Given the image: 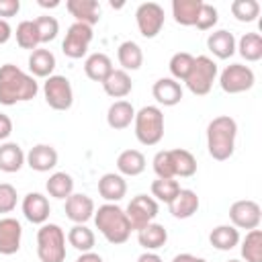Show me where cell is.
<instances>
[{"mask_svg": "<svg viewBox=\"0 0 262 262\" xmlns=\"http://www.w3.org/2000/svg\"><path fill=\"white\" fill-rule=\"evenodd\" d=\"M39 92L37 80L23 72L14 63H4L0 66V104L12 106L16 102H27L33 100Z\"/></svg>", "mask_w": 262, "mask_h": 262, "instance_id": "1", "label": "cell"}, {"mask_svg": "<svg viewBox=\"0 0 262 262\" xmlns=\"http://www.w3.org/2000/svg\"><path fill=\"white\" fill-rule=\"evenodd\" d=\"M237 123L229 115H219L207 125V149L217 162H225L235 151Z\"/></svg>", "mask_w": 262, "mask_h": 262, "instance_id": "2", "label": "cell"}, {"mask_svg": "<svg viewBox=\"0 0 262 262\" xmlns=\"http://www.w3.org/2000/svg\"><path fill=\"white\" fill-rule=\"evenodd\" d=\"M94 225L104 235V239L113 246H121L131 237V223L127 219L125 209L117 203H104L94 211Z\"/></svg>", "mask_w": 262, "mask_h": 262, "instance_id": "3", "label": "cell"}, {"mask_svg": "<svg viewBox=\"0 0 262 262\" xmlns=\"http://www.w3.org/2000/svg\"><path fill=\"white\" fill-rule=\"evenodd\" d=\"M135 137L141 145H156L164 137V113L160 106L147 104L135 111Z\"/></svg>", "mask_w": 262, "mask_h": 262, "instance_id": "4", "label": "cell"}, {"mask_svg": "<svg viewBox=\"0 0 262 262\" xmlns=\"http://www.w3.org/2000/svg\"><path fill=\"white\" fill-rule=\"evenodd\" d=\"M37 256L41 262L66 260V233L57 223H43L37 229Z\"/></svg>", "mask_w": 262, "mask_h": 262, "instance_id": "5", "label": "cell"}, {"mask_svg": "<svg viewBox=\"0 0 262 262\" xmlns=\"http://www.w3.org/2000/svg\"><path fill=\"white\" fill-rule=\"evenodd\" d=\"M215 78H217V63L209 55H196L184 84L194 96H205L211 92Z\"/></svg>", "mask_w": 262, "mask_h": 262, "instance_id": "6", "label": "cell"}, {"mask_svg": "<svg viewBox=\"0 0 262 262\" xmlns=\"http://www.w3.org/2000/svg\"><path fill=\"white\" fill-rule=\"evenodd\" d=\"M43 96H45V102L53 111H68L74 104L72 84H70V80L66 76H59V74H53V76L45 78Z\"/></svg>", "mask_w": 262, "mask_h": 262, "instance_id": "7", "label": "cell"}, {"mask_svg": "<svg viewBox=\"0 0 262 262\" xmlns=\"http://www.w3.org/2000/svg\"><path fill=\"white\" fill-rule=\"evenodd\" d=\"M158 211H160L158 201H156L154 196H147V194H135V196L129 201L127 209H125L127 219H129L133 231H139V229H143L145 225L154 223L156 217H158Z\"/></svg>", "mask_w": 262, "mask_h": 262, "instance_id": "8", "label": "cell"}, {"mask_svg": "<svg viewBox=\"0 0 262 262\" xmlns=\"http://www.w3.org/2000/svg\"><path fill=\"white\" fill-rule=\"evenodd\" d=\"M254 82H256V76H254L252 68L244 66V63H231L219 76V86L227 94L246 92V90H250L254 86Z\"/></svg>", "mask_w": 262, "mask_h": 262, "instance_id": "9", "label": "cell"}, {"mask_svg": "<svg viewBox=\"0 0 262 262\" xmlns=\"http://www.w3.org/2000/svg\"><path fill=\"white\" fill-rule=\"evenodd\" d=\"M135 20H137V29L145 39H154L160 35L162 27H164V8L158 2H143L137 6L135 10Z\"/></svg>", "mask_w": 262, "mask_h": 262, "instance_id": "10", "label": "cell"}, {"mask_svg": "<svg viewBox=\"0 0 262 262\" xmlns=\"http://www.w3.org/2000/svg\"><path fill=\"white\" fill-rule=\"evenodd\" d=\"M94 33H92V27L88 25H82V23H74L68 27V33H66V39L61 43V51L66 57L70 59H80L86 55L88 51V45L92 41Z\"/></svg>", "mask_w": 262, "mask_h": 262, "instance_id": "11", "label": "cell"}, {"mask_svg": "<svg viewBox=\"0 0 262 262\" xmlns=\"http://www.w3.org/2000/svg\"><path fill=\"white\" fill-rule=\"evenodd\" d=\"M229 221L235 229H258L262 221V209L256 201L252 199H242L235 201L229 207Z\"/></svg>", "mask_w": 262, "mask_h": 262, "instance_id": "12", "label": "cell"}, {"mask_svg": "<svg viewBox=\"0 0 262 262\" xmlns=\"http://www.w3.org/2000/svg\"><path fill=\"white\" fill-rule=\"evenodd\" d=\"M23 239V225L14 217H2L0 219V254L12 256L20 250Z\"/></svg>", "mask_w": 262, "mask_h": 262, "instance_id": "13", "label": "cell"}, {"mask_svg": "<svg viewBox=\"0 0 262 262\" xmlns=\"http://www.w3.org/2000/svg\"><path fill=\"white\" fill-rule=\"evenodd\" d=\"M94 201L84 192H72L66 199V217L74 223H86L94 217Z\"/></svg>", "mask_w": 262, "mask_h": 262, "instance_id": "14", "label": "cell"}, {"mask_svg": "<svg viewBox=\"0 0 262 262\" xmlns=\"http://www.w3.org/2000/svg\"><path fill=\"white\" fill-rule=\"evenodd\" d=\"M25 164L35 172H49L57 166V151L53 145L37 143L25 156Z\"/></svg>", "mask_w": 262, "mask_h": 262, "instance_id": "15", "label": "cell"}, {"mask_svg": "<svg viewBox=\"0 0 262 262\" xmlns=\"http://www.w3.org/2000/svg\"><path fill=\"white\" fill-rule=\"evenodd\" d=\"M49 213H51V207H49V201H47L45 194H41V192L25 194V199H23V215H25L27 221H31L35 225H43V223H47Z\"/></svg>", "mask_w": 262, "mask_h": 262, "instance_id": "16", "label": "cell"}, {"mask_svg": "<svg viewBox=\"0 0 262 262\" xmlns=\"http://www.w3.org/2000/svg\"><path fill=\"white\" fill-rule=\"evenodd\" d=\"M151 94L162 106H176L182 100V86L172 78H160L151 86Z\"/></svg>", "mask_w": 262, "mask_h": 262, "instance_id": "17", "label": "cell"}, {"mask_svg": "<svg viewBox=\"0 0 262 262\" xmlns=\"http://www.w3.org/2000/svg\"><path fill=\"white\" fill-rule=\"evenodd\" d=\"M201 207V201H199V194L190 188H180V192L176 194V199L168 205L170 213L174 219H190Z\"/></svg>", "mask_w": 262, "mask_h": 262, "instance_id": "18", "label": "cell"}, {"mask_svg": "<svg viewBox=\"0 0 262 262\" xmlns=\"http://www.w3.org/2000/svg\"><path fill=\"white\" fill-rule=\"evenodd\" d=\"M66 8L76 18V23L92 27L100 20V4L96 0H68Z\"/></svg>", "mask_w": 262, "mask_h": 262, "instance_id": "19", "label": "cell"}, {"mask_svg": "<svg viewBox=\"0 0 262 262\" xmlns=\"http://www.w3.org/2000/svg\"><path fill=\"white\" fill-rule=\"evenodd\" d=\"M98 194L106 203H119L127 194V182H125V178L121 174H115V172L102 174L100 180H98Z\"/></svg>", "mask_w": 262, "mask_h": 262, "instance_id": "20", "label": "cell"}, {"mask_svg": "<svg viewBox=\"0 0 262 262\" xmlns=\"http://www.w3.org/2000/svg\"><path fill=\"white\" fill-rule=\"evenodd\" d=\"M235 37L233 33L225 31V29H219V31H213L209 37H207V47L209 51L219 57V59H229L233 53H235Z\"/></svg>", "mask_w": 262, "mask_h": 262, "instance_id": "21", "label": "cell"}, {"mask_svg": "<svg viewBox=\"0 0 262 262\" xmlns=\"http://www.w3.org/2000/svg\"><path fill=\"white\" fill-rule=\"evenodd\" d=\"M135 119V108L129 100H115L106 111V123L111 129L121 131L127 129Z\"/></svg>", "mask_w": 262, "mask_h": 262, "instance_id": "22", "label": "cell"}, {"mask_svg": "<svg viewBox=\"0 0 262 262\" xmlns=\"http://www.w3.org/2000/svg\"><path fill=\"white\" fill-rule=\"evenodd\" d=\"M137 242H139V246L145 252H156V250H160V248L166 246V242H168V229L164 225H160V223L154 221V223H149V225H145L143 229L137 231Z\"/></svg>", "mask_w": 262, "mask_h": 262, "instance_id": "23", "label": "cell"}, {"mask_svg": "<svg viewBox=\"0 0 262 262\" xmlns=\"http://www.w3.org/2000/svg\"><path fill=\"white\" fill-rule=\"evenodd\" d=\"M102 88L111 98H125V96L131 94L133 82H131V76L125 70H113L106 76V80L102 82Z\"/></svg>", "mask_w": 262, "mask_h": 262, "instance_id": "24", "label": "cell"}, {"mask_svg": "<svg viewBox=\"0 0 262 262\" xmlns=\"http://www.w3.org/2000/svg\"><path fill=\"white\" fill-rule=\"evenodd\" d=\"M29 70L33 78H49L55 70V55L49 49H35L29 55Z\"/></svg>", "mask_w": 262, "mask_h": 262, "instance_id": "25", "label": "cell"}, {"mask_svg": "<svg viewBox=\"0 0 262 262\" xmlns=\"http://www.w3.org/2000/svg\"><path fill=\"white\" fill-rule=\"evenodd\" d=\"M113 70H115L113 68V61H111V57L106 53H92L84 61V74L92 82H100L102 84Z\"/></svg>", "mask_w": 262, "mask_h": 262, "instance_id": "26", "label": "cell"}, {"mask_svg": "<svg viewBox=\"0 0 262 262\" xmlns=\"http://www.w3.org/2000/svg\"><path fill=\"white\" fill-rule=\"evenodd\" d=\"M25 166V151L18 143L6 141L0 145V170L6 174H14Z\"/></svg>", "mask_w": 262, "mask_h": 262, "instance_id": "27", "label": "cell"}, {"mask_svg": "<svg viewBox=\"0 0 262 262\" xmlns=\"http://www.w3.org/2000/svg\"><path fill=\"white\" fill-rule=\"evenodd\" d=\"M209 242L219 252H229L239 244V229L233 225H217L209 233Z\"/></svg>", "mask_w": 262, "mask_h": 262, "instance_id": "28", "label": "cell"}, {"mask_svg": "<svg viewBox=\"0 0 262 262\" xmlns=\"http://www.w3.org/2000/svg\"><path fill=\"white\" fill-rule=\"evenodd\" d=\"M117 170L121 176H139L145 170V156L139 149H125L117 158Z\"/></svg>", "mask_w": 262, "mask_h": 262, "instance_id": "29", "label": "cell"}, {"mask_svg": "<svg viewBox=\"0 0 262 262\" xmlns=\"http://www.w3.org/2000/svg\"><path fill=\"white\" fill-rule=\"evenodd\" d=\"M117 59L121 63V70L135 72L143 63V51L135 41H123L117 49Z\"/></svg>", "mask_w": 262, "mask_h": 262, "instance_id": "30", "label": "cell"}, {"mask_svg": "<svg viewBox=\"0 0 262 262\" xmlns=\"http://www.w3.org/2000/svg\"><path fill=\"white\" fill-rule=\"evenodd\" d=\"M170 160H172V170H174V178H190L196 174V158L182 147L170 149Z\"/></svg>", "mask_w": 262, "mask_h": 262, "instance_id": "31", "label": "cell"}, {"mask_svg": "<svg viewBox=\"0 0 262 262\" xmlns=\"http://www.w3.org/2000/svg\"><path fill=\"white\" fill-rule=\"evenodd\" d=\"M203 6V0H174L172 2V16L182 27H194L196 14Z\"/></svg>", "mask_w": 262, "mask_h": 262, "instance_id": "32", "label": "cell"}, {"mask_svg": "<svg viewBox=\"0 0 262 262\" xmlns=\"http://www.w3.org/2000/svg\"><path fill=\"white\" fill-rule=\"evenodd\" d=\"M94 242H96L94 231H92L90 227H86L84 223H74V227L68 231V244H70L72 248H76L80 254L92 252Z\"/></svg>", "mask_w": 262, "mask_h": 262, "instance_id": "33", "label": "cell"}, {"mask_svg": "<svg viewBox=\"0 0 262 262\" xmlns=\"http://www.w3.org/2000/svg\"><path fill=\"white\" fill-rule=\"evenodd\" d=\"M45 188H47L49 196L66 201L74 192V178L68 172H53L49 176V180L45 182Z\"/></svg>", "mask_w": 262, "mask_h": 262, "instance_id": "34", "label": "cell"}, {"mask_svg": "<svg viewBox=\"0 0 262 262\" xmlns=\"http://www.w3.org/2000/svg\"><path fill=\"white\" fill-rule=\"evenodd\" d=\"M235 49L246 61H260L262 59V37L260 33H244L242 39L235 43Z\"/></svg>", "mask_w": 262, "mask_h": 262, "instance_id": "35", "label": "cell"}, {"mask_svg": "<svg viewBox=\"0 0 262 262\" xmlns=\"http://www.w3.org/2000/svg\"><path fill=\"white\" fill-rule=\"evenodd\" d=\"M242 258L246 262H262V231L250 229L242 239Z\"/></svg>", "mask_w": 262, "mask_h": 262, "instance_id": "36", "label": "cell"}, {"mask_svg": "<svg viewBox=\"0 0 262 262\" xmlns=\"http://www.w3.org/2000/svg\"><path fill=\"white\" fill-rule=\"evenodd\" d=\"M14 37H16V43H18L20 49L35 51L41 45L39 33H37V27H35V20H23V23H18Z\"/></svg>", "mask_w": 262, "mask_h": 262, "instance_id": "37", "label": "cell"}, {"mask_svg": "<svg viewBox=\"0 0 262 262\" xmlns=\"http://www.w3.org/2000/svg\"><path fill=\"white\" fill-rule=\"evenodd\" d=\"M149 188H151V196H156L158 201H162L166 205H170L176 199V194L180 192V184L174 178H158L151 182Z\"/></svg>", "mask_w": 262, "mask_h": 262, "instance_id": "38", "label": "cell"}, {"mask_svg": "<svg viewBox=\"0 0 262 262\" xmlns=\"http://www.w3.org/2000/svg\"><path fill=\"white\" fill-rule=\"evenodd\" d=\"M192 61H194V55H190V53H186V51H178V53H174L172 57H170V63H168V68H170V74H172V80H186V76L190 74V68H192Z\"/></svg>", "mask_w": 262, "mask_h": 262, "instance_id": "39", "label": "cell"}, {"mask_svg": "<svg viewBox=\"0 0 262 262\" xmlns=\"http://www.w3.org/2000/svg\"><path fill=\"white\" fill-rule=\"evenodd\" d=\"M231 14L239 23H254L260 16V4L256 0H233Z\"/></svg>", "mask_w": 262, "mask_h": 262, "instance_id": "40", "label": "cell"}, {"mask_svg": "<svg viewBox=\"0 0 262 262\" xmlns=\"http://www.w3.org/2000/svg\"><path fill=\"white\" fill-rule=\"evenodd\" d=\"M35 27H37V33H39V41H41V43L53 41V39L57 37V33H59V23H57V18H55V16H49V14L37 16V18H35Z\"/></svg>", "mask_w": 262, "mask_h": 262, "instance_id": "41", "label": "cell"}, {"mask_svg": "<svg viewBox=\"0 0 262 262\" xmlns=\"http://www.w3.org/2000/svg\"><path fill=\"white\" fill-rule=\"evenodd\" d=\"M217 20H219V12H217V8H215L213 4L203 2L201 10H199V14H196L194 27H196L199 31H209V29H213V27L217 25Z\"/></svg>", "mask_w": 262, "mask_h": 262, "instance_id": "42", "label": "cell"}, {"mask_svg": "<svg viewBox=\"0 0 262 262\" xmlns=\"http://www.w3.org/2000/svg\"><path fill=\"white\" fill-rule=\"evenodd\" d=\"M154 172L158 178H174V170H172V160H170V149H160L154 160H151Z\"/></svg>", "mask_w": 262, "mask_h": 262, "instance_id": "43", "label": "cell"}, {"mask_svg": "<svg viewBox=\"0 0 262 262\" xmlns=\"http://www.w3.org/2000/svg\"><path fill=\"white\" fill-rule=\"evenodd\" d=\"M16 188L8 182H0V213H12L16 207Z\"/></svg>", "mask_w": 262, "mask_h": 262, "instance_id": "44", "label": "cell"}, {"mask_svg": "<svg viewBox=\"0 0 262 262\" xmlns=\"http://www.w3.org/2000/svg\"><path fill=\"white\" fill-rule=\"evenodd\" d=\"M20 10V0H0V18L16 16Z\"/></svg>", "mask_w": 262, "mask_h": 262, "instance_id": "45", "label": "cell"}, {"mask_svg": "<svg viewBox=\"0 0 262 262\" xmlns=\"http://www.w3.org/2000/svg\"><path fill=\"white\" fill-rule=\"evenodd\" d=\"M10 133H12V119H10L8 115L0 113V141L8 139Z\"/></svg>", "mask_w": 262, "mask_h": 262, "instance_id": "46", "label": "cell"}, {"mask_svg": "<svg viewBox=\"0 0 262 262\" xmlns=\"http://www.w3.org/2000/svg\"><path fill=\"white\" fill-rule=\"evenodd\" d=\"M10 37H12V29H10L8 20L0 18V45H4V43L10 39Z\"/></svg>", "mask_w": 262, "mask_h": 262, "instance_id": "47", "label": "cell"}, {"mask_svg": "<svg viewBox=\"0 0 262 262\" xmlns=\"http://www.w3.org/2000/svg\"><path fill=\"white\" fill-rule=\"evenodd\" d=\"M76 262H104L102 256H98L96 252H84L76 258Z\"/></svg>", "mask_w": 262, "mask_h": 262, "instance_id": "48", "label": "cell"}, {"mask_svg": "<svg viewBox=\"0 0 262 262\" xmlns=\"http://www.w3.org/2000/svg\"><path fill=\"white\" fill-rule=\"evenodd\" d=\"M137 262H162V258H160L156 252H143V254L137 258Z\"/></svg>", "mask_w": 262, "mask_h": 262, "instance_id": "49", "label": "cell"}, {"mask_svg": "<svg viewBox=\"0 0 262 262\" xmlns=\"http://www.w3.org/2000/svg\"><path fill=\"white\" fill-rule=\"evenodd\" d=\"M196 260H199V258L192 256V254H178V256H174L172 262H196Z\"/></svg>", "mask_w": 262, "mask_h": 262, "instance_id": "50", "label": "cell"}, {"mask_svg": "<svg viewBox=\"0 0 262 262\" xmlns=\"http://www.w3.org/2000/svg\"><path fill=\"white\" fill-rule=\"evenodd\" d=\"M39 6H45V8H47V6H49V8H55V6H59V0H51V2H49V0H39Z\"/></svg>", "mask_w": 262, "mask_h": 262, "instance_id": "51", "label": "cell"}, {"mask_svg": "<svg viewBox=\"0 0 262 262\" xmlns=\"http://www.w3.org/2000/svg\"><path fill=\"white\" fill-rule=\"evenodd\" d=\"M196 262H207V260H203V258H199V260H196Z\"/></svg>", "mask_w": 262, "mask_h": 262, "instance_id": "52", "label": "cell"}, {"mask_svg": "<svg viewBox=\"0 0 262 262\" xmlns=\"http://www.w3.org/2000/svg\"><path fill=\"white\" fill-rule=\"evenodd\" d=\"M227 262H242V260H227Z\"/></svg>", "mask_w": 262, "mask_h": 262, "instance_id": "53", "label": "cell"}]
</instances>
